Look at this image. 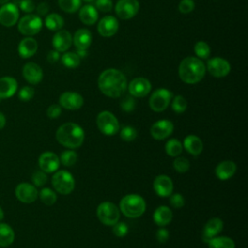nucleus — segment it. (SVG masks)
I'll list each match as a JSON object with an SVG mask.
<instances>
[{"label": "nucleus", "mask_w": 248, "mask_h": 248, "mask_svg": "<svg viewBox=\"0 0 248 248\" xmlns=\"http://www.w3.org/2000/svg\"><path fill=\"white\" fill-rule=\"evenodd\" d=\"M127 78L125 75L114 68L103 71L98 78L100 91L110 98H117L123 95L127 89Z\"/></svg>", "instance_id": "obj_1"}, {"label": "nucleus", "mask_w": 248, "mask_h": 248, "mask_svg": "<svg viewBox=\"0 0 248 248\" xmlns=\"http://www.w3.org/2000/svg\"><path fill=\"white\" fill-rule=\"evenodd\" d=\"M205 71V65L200 58L188 56L180 62L178 67V76L183 82L194 84L203 78Z\"/></svg>", "instance_id": "obj_2"}, {"label": "nucleus", "mask_w": 248, "mask_h": 248, "mask_svg": "<svg viewBox=\"0 0 248 248\" xmlns=\"http://www.w3.org/2000/svg\"><path fill=\"white\" fill-rule=\"evenodd\" d=\"M55 137L61 145L70 149H75L82 144L85 136L83 129L79 125L68 122L59 126Z\"/></svg>", "instance_id": "obj_3"}, {"label": "nucleus", "mask_w": 248, "mask_h": 248, "mask_svg": "<svg viewBox=\"0 0 248 248\" xmlns=\"http://www.w3.org/2000/svg\"><path fill=\"white\" fill-rule=\"evenodd\" d=\"M146 208L145 201L138 194L124 196L119 202V210L128 218H138L141 216Z\"/></svg>", "instance_id": "obj_4"}, {"label": "nucleus", "mask_w": 248, "mask_h": 248, "mask_svg": "<svg viewBox=\"0 0 248 248\" xmlns=\"http://www.w3.org/2000/svg\"><path fill=\"white\" fill-rule=\"evenodd\" d=\"M51 184L56 192L62 195H68L75 188V178L68 170H58L52 175Z\"/></svg>", "instance_id": "obj_5"}, {"label": "nucleus", "mask_w": 248, "mask_h": 248, "mask_svg": "<svg viewBox=\"0 0 248 248\" xmlns=\"http://www.w3.org/2000/svg\"><path fill=\"white\" fill-rule=\"evenodd\" d=\"M97 217L106 226H113L119 221L120 210L110 202H101L97 207Z\"/></svg>", "instance_id": "obj_6"}, {"label": "nucleus", "mask_w": 248, "mask_h": 248, "mask_svg": "<svg viewBox=\"0 0 248 248\" xmlns=\"http://www.w3.org/2000/svg\"><path fill=\"white\" fill-rule=\"evenodd\" d=\"M43 26V20L38 15L28 14L17 21V29L20 34L27 37L38 34Z\"/></svg>", "instance_id": "obj_7"}, {"label": "nucleus", "mask_w": 248, "mask_h": 248, "mask_svg": "<svg viewBox=\"0 0 248 248\" xmlns=\"http://www.w3.org/2000/svg\"><path fill=\"white\" fill-rule=\"evenodd\" d=\"M96 122L98 129L106 136H113L119 130L118 120L110 111H101L97 116Z\"/></svg>", "instance_id": "obj_8"}, {"label": "nucleus", "mask_w": 248, "mask_h": 248, "mask_svg": "<svg viewBox=\"0 0 248 248\" xmlns=\"http://www.w3.org/2000/svg\"><path fill=\"white\" fill-rule=\"evenodd\" d=\"M172 99V93L167 88H158L149 98V107L156 112L165 110Z\"/></svg>", "instance_id": "obj_9"}, {"label": "nucleus", "mask_w": 248, "mask_h": 248, "mask_svg": "<svg viewBox=\"0 0 248 248\" xmlns=\"http://www.w3.org/2000/svg\"><path fill=\"white\" fill-rule=\"evenodd\" d=\"M140 10L138 0H118L115 5V13L121 19H130L134 17Z\"/></svg>", "instance_id": "obj_10"}, {"label": "nucleus", "mask_w": 248, "mask_h": 248, "mask_svg": "<svg viewBox=\"0 0 248 248\" xmlns=\"http://www.w3.org/2000/svg\"><path fill=\"white\" fill-rule=\"evenodd\" d=\"M205 69L214 78H224L230 73L231 65L224 58L213 57L207 61Z\"/></svg>", "instance_id": "obj_11"}, {"label": "nucleus", "mask_w": 248, "mask_h": 248, "mask_svg": "<svg viewBox=\"0 0 248 248\" xmlns=\"http://www.w3.org/2000/svg\"><path fill=\"white\" fill-rule=\"evenodd\" d=\"M19 18V11L16 4L7 3L0 8V23L3 26L11 27L17 23Z\"/></svg>", "instance_id": "obj_12"}, {"label": "nucleus", "mask_w": 248, "mask_h": 248, "mask_svg": "<svg viewBox=\"0 0 248 248\" xmlns=\"http://www.w3.org/2000/svg\"><path fill=\"white\" fill-rule=\"evenodd\" d=\"M16 199L23 203H31L38 199V190L33 184L27 182L19 183L15 190Z\"/></svg>", "instance_id": "obj_13"}, {"label": "nucleus", "mask_w": 248, "mask_h": 248, "mask_svg": "<svg viewBox=\"0 0 248 248\" xmlns=\"http://www.w3.org/2000/svg\"><path fill=\"white\" fill-rule=\"evenodd\" d=\"M83 97L78 92L66 91L59 97V105L61 108L70 110H76L83 106Z\"/></svg>", "instance_id": "obj_14"}, {"label": "nucleus", "mask_w": 248, "mask_h": 248, "mask_svg": "<svg viewBox=\"0 0 248 248\" xmlns=\"http://www.w3.org/2000/svg\"><path fill=\"white\" fill-rule=\"evenodd\" d=\"M38 163L41 170L45 171L46 173L56 171L60 166L59 157L55 153L50 151H46L42 153L39 157Z\"/></svg>", "instance_id": "obj_15"}, {"label": "nucleus", "mask_w": 248, "mask_h": 248, "mask_svg": "<svg viewBox=\"0 0 248 248\" xmlns=\"http://www.w3.org/2000/svg\"><path fill=\"white\" fill-rule=\"evenodd\" d=\"M173 132V124L171 121L168 119H161L157 122L153 123L150 128V134L153 139L161 140L169 136H170Z\"/></svg>", "instance_id": "obj_16"}, {"label": "nucleus", "mask_w": 248, "mask_h": 248, "mask_svg": "<svg viewBox=\"0 0 248 248\" xmlns=\"http://www.w3.org/2000/svg\"><path fill=\"white\" fill-rule=\"evenodd\" d=\"M127 86L131 96L137 98L145 97L151 90V83L145 78H136Z\"/></svg>", "instance_id": "obj_17"}, {"label": "nucleus", "mask_w": 248, "mask_h": 248, "mask_svg": "<svg viewBox=\"0 0 248 248\" xmlns=\"http://www.w3.org/2000/svg\"><path fill=\"white\" fill-rule=\"evenodd\" d=\"M153 189L160 197H170L173 190L172 180L168 175L159 174L153 181Z\"/></svg>", "instance_id": "obj_18"}, {"label": "nucleus", "mask_w": 248, "mask_h": 248, "mask_svg": "<svg viewBox=\"0 0 248 248\" xmlns=\"http://www.w3.org/2000/svg\"><path fill=\"white\" fill-rule=\"evenodd\" d=\"M118 20L112 16H106L98 23V32L102 37H111L118 31Z\"/></svg>", "instance_id": "obj_19"}, {"label": "nucleus", "mask_w": 248, "mask_h": 248, "mask_svg": "<svg viewBox=\"0 0 248 248\" xmlns=\"http://www.w3.org/2000/svg\"><path fill=\"white\" fill-rule=\"evenodd\" d=\"M22 76L30 84H38L43 79L44 74L42 68L38 64L28 62L22 68Z\"/></svg>", "instance_id": "obj_20"}, {"label": "nucleus", "mask_w": 248, "mask_h": 248, "mask_svg": "<svg viewBox=\"0 0 248 248\" xmlns=\"http://www.w3.org/2000/svg\"><path fill=\"white\" fill-rule=\"evenodd\" d=\"M224 223L220 218H211L207 221L202 230V240L208 243L212 238H214L223 230Z\"/></svg>", "instance_id": "obj_21"}, {"label": "nucleus", "mask_w": 248, "mask_h": 248, "mask_svg": "<svg viewBox=\"0 0 248 248\" xmlns=\"http://www.w3.org/2000/svg\"><path fill=\"white\" fill-rule=\"evenodd\" d=\"M73 38L67 30H58L52 38V46L58 52H65L72 45Z\"/></svg>", "instance_id": "obj_22"}, {"label": "nucleus", "mask_w": 248, "mask_h": 248, "mask_svg": "<svg viewBox=\"0 0 248 248\" xmlns=\"http://www.w3.org/2000/svg\"><path fill=\"white\" fill-rule=\"evenodd\" d=\"M17 90V81L13 77L0 78V100L11 98Z\"/></svg>", "instance_id": "obj_23"}, {"label": "nucleus", "mask_w": 248, "mask_h": 248, "mask_svg": "<svg viewBox=\"0 0 248 248\" xmlns=\"http://www.w3.org/2000/svg\"><path fill=\"white\" fill-rule=\"evenodd\" d=\"M38 49V43L32 37H25L23 38L17 47V51L20 57L22 58H30L32 57Z\"/></svg>", "instance_id": "obj_24"}, {"label": "nucleus", "mask_w": 248, "mask_h": 248, "mask_svg": "<svg viewBox=\"0 0 248 248\" xmlns=\"http://www.w3.org/2000/svg\"><path fill=\"white\" fill-rule=\"evenodd\" d=\"M73 42L77 49H87L92 42V35L88 29H78L73 38Z\"/></svg>", "instance_id": "obj_25"}, {"label": "nucleus", "mask_w": 248, "mask_h": 248, "mask_svg": "<svg viewBox=\"0 0 248 248\" xmlns=\"http://www.w3.org/2000/svg\"><path fill=\"white\" fill-rule=\"evenodd\" d=\"M172 212L170 207L165 205L158 206L153 213V221L159 227H165L170 223Z\"/></svg>", "instance_id": "obj_26"}, {"label": "nucleus", "mask_w": 248, "mask_h": 248, "mask_svg": "<svg viewBox=\"0 0 248 248\" xmlns=\"http://www.w3.org/2000/svg\"><path fill=\"white\" fill-rule=\"evenodd\" d=\"M236 171V165L232 161H223L215 169L216 176L221 180L231 178Z\"/></svg>", "instance_id": "obj_27"}, {"label": "nucleus", "mask_w": 248, "mask_h": 248, "mask_svg": "<svg viewBox=\"0 0 248 248\" xmlns=\"http://www.w3.org/2000/svg\"><path fill=\"white\" fill-rule=\"evenodd\" d=\"M182 145L190 154L194 156L201 154L203 149V143L202 140L195 135H188L184 139Z\"/></svg>", "instance_id": "obj_28"}, {"label": "nucleus", "mask_w": 248, "mask_h": 248, "mask_svg": "<svg viewBox=\"0 0 248 248\" xmlns=\"http://www.w3.org/2000/svg\"><path fill=\"white\" fill-rule=\"evenodd\" d=\"M79 18L82 23L86 25H92L98 20V10L92 5H84L79 8Z\"/></svg>", "instance_id": "obj_29"}, {"label": "nucleus", "mask_w": 248, "mask_h": 248, "mask_svg": "<svg viewBox=\"0 0 248 248\" xmlns=\"http://www.w3.org/2000/svg\"><path fill=\"white\" fill-rule=\"evenodd\" d=\"M15 240V232L13 228L6 224L0 223V247H8Z\"/></svg>", "instance_id": "obj_30"}, {"label": "nucleus", "mask_w": 248, "mask_h": 248, "mask_svg": "<svg viewBox=\"0 0 248 248\" xmlns=\"http://www.w3.org/2000/svg\"><path fill=\"white\" fill-rule=\"evenodd\" d=\"M45 25L51 31H58L64 25V18L59 14H49L46 16Z\"/></svg>", "instance_id": "obj_31"}, {"label": "nucleus", "mask_w": 248, "mask_h": 248, "mask_svg": "<svg viewBox=\"0 0 248 248\" xmlns=\"http://www.w3.org/2000/svg\"><path fill=\"white\" fill-rule=\"evenodd\" d=\"M208 248H234V241L228 236H219L212 238L208 243Z\"/></svg>", "instance_id": "obj_32"}, {"label": "nucleus", "mask_w": 248, "mask_h": 248, "mask_svg": "<svg viewBox=\"0 0 248 248\" xmlns=\"http://www.w3.org/2000/svg\"><path fill=\"white\" fill-rule=\"evenodd\" d=\"M182 149H183L182 143L176 139L169 140L165 145V150L167 154L170 157H177L182 152Z\"/></svg>", "instance_id": "obj_33"}, {"label": "nucleus", "mask_w": 248, "mask_h": 248, "mask_svg": "<svg viewBox=\"0 0 248 248\" xmlns=\"http://www.w3.org/2000/svg\"><path fill=\"white\" fill-rule=\"evenodd\" d=\"M38 197L40 198L41 202L46 205H52L55 203L57 200V196L53 190L50 188H43L39 194Z\"/></svg>", "instance_id": "obj_34"}, {"label": "nucleus", "mask_w": 248, "mask_h": 248, "mask_svg": "<svg viewBox=\"0 0 248 248\" xmlns=\"http://www.w3.org/2000/svg\"><path fill=\"white\" fill-rule=\"evenodd\" d=\"M61 61L65 67L75 69L79 65L80 58L76 52H65L61 57Z\"/></svg>", "instance_id": "obj_35"}, {"label": "nucleus", "mask_w": 248, "mask_h": 248, "mask_svg": "<svg viewBox=\"0 0 248 248\" xmlns=\"http://www.w3.org/2000/svg\"><path fill=\"white\" fill-rule=\"evenodd\" d=\"M58 5L65 13H76L81 6V0H58Z\"/></svg>", "instance_id": "obj_36"}, {"label": "nucleus", "mask_w": 248, "mask_h": 248, "mask_svg": "<svg viewBox=\"0 0 248 248\" xmlns=\"http://www.w3.org/2000/svg\"><path fill=\"white\" fill-rule=\"evenodd\" d=\"M60 163L66 167H72L77 163L78 160V154L76 151L69 149V150H64L61 155H60Z\"/></svg>", "instance_id": "obj_37"}, {"label": "nucleus", "mask_w": 248, "mask_h": 248, "mask_svg": "<svg viewBox=\"0 0 248 248\" xmlns=\"http://www.w3.org/2000/svg\"><path fill=\"white\" fill-rule=\"evenodd\" d=\"M194 51L200 59H206L210 55V47L208 44L203 41H199L196 43L194 46Z\"/></svg>", "instance_id": "obj_38"}, {"label": "nucleus", "mask_w": 248, "mask_h": 248, "mask_svg": "<svg viewBox=\"0 0 248 248\" xmlns=\"http://www.w3.org/2000/svg\"><path fill=\"white\" fill-rule=\"evenodd\" d=\"M171 108L176 113L184 112L185 109L187 108V101H186V99L183 96H181V95L175 96L172 99V102H171Z\"/></svg>", "instance_id": "obj_39"}, {"label": "nucleus", "mask_w": 248, "mask_h": 248, "mask_svg": "<svg viewBox=\"0 0 248 248\" xmlns=\"http://www.w3.org/2000/svg\"><path fill=\"white\" fill-rule=\"evenodd\" d=\"M138 136L137 130L132 126H124L120 131V138L125 141H133Z\"/></svg>", "instance_id": "obj_40"}, {"label": "nucleus", "mask_w": 248, "mask_h": 248, "mask_svg": "<svg viewBox=\"0 0 248 248\" xmlns=\"http://www.w3.org/2000/svg\"><path fill=\"white\" fill-rule=\"evenodd\" d=\"M173 168L179 173H184L190 169V162L184 157H176L173 161Z\"/></svg>", "instance_id": "obj_41"}, {"label": "nucleus", "mask_w": 248, "mask_h": 248, "mask_svg": "<svg viewBox=\"0 0 248 248\" xmlns=\"http://www.w3.org/2000/svg\"><path fill=\"white\" fill-rule=\"evenodd\" d=\"M32 182L34 184V186L37 187H42L44 186L46 181H47V175L45 171L43 170H36L33 174H32Z\"/></svg>", "instance_id": "obj_42"}, {"label": "nucleus", "mask_w": 248, "mask_h": 248, "mask_svg": "<svg viewBox=\"0 0 248 248\" xmlns=\"http://www.w3.org/2000/svg\"><path fill=\"white\" fill-rule=\"evenodd\" d=\"M120 107H121L122 110H124L126 112H131L136 108V101L133 98V96H126L122 99V101L120 103Z\"/></svg>", "instance_id": "obj_43"}, {"label": "nucleus", "mask_w": 248, "mask_h": 248, "mask_svg": "<svg viewBox=\"0 0 248 248\" xmlns=\"http://www.w3.org/2000/svg\"><path fill=\"white\" fill-rule=\"evenodd\" d=\"M129 228L127 224L123 222H117L112 226V232L117 237H124L128 233Z\"/></svg>", "instance_id": "obj_44"}, {"label": "nucleus", "mask_w": 248, "mask_h": 248, "mask_svg": "<svg viewBox=\"0 0 248 248\" xmlns=\"http://www.w3.org/2000/svg\"><path fill=\"white\" fill-rule=\"evenodd\" d=\"M34 94L35 91L31 86H23L18 92V98L23 102H27L34 97Z\"/></svg>", "instance_id": "obj_45"}, {"label": "nucleus", "mask_w": 248, "mask_h": 248, "mask_svg": "<svg viewBox=\"0 0 248 248\" xmlns=\"http://www.w3.org/2000/svg\"><path fill=\"white\" fill-rule=\"evenodd\" d=\"M112 6V0H95V8L101 12H110Z\"/></svg>", "instance_id": "obj_46"}, {"label": "nucleus", "mask_w": 248, "mask_h": 248, "mask_svg": "<svg viewBox=\"0 0 248 248\" xmlns=\"http://www.w3.org/2000/svg\"><path fill=\"white\" fill-rule=\"evenodd\" d=\"M195 8V3L193 0H181L178 4V10L181 14H189Z\"/></svg>", "instance_id": "obj_47"}, {"label": "nucleus", "mask_w": 248, "mask_h": 248, "mask_svg": "<svg viewBox=\"0 0 248 248\" xmlns=\"http://www.w3.org/2000/svg\"><path fill=\"white\" fill-rule=\"evenodd\" d=\"M170 197V205L172 207H174V208H181L184 205L185 201H184V198H183V196L181 194L176 193V194H173V195H171Z\"/></svg>", "instance_id": "obj_48"}, {"label": "nucleus", "mask_w": 248, "mask_h": 248, "mask_svg": "<svg viewBox=\"0 0 248 248\" xmlns=\"http://www.w3.org/2000/svg\"><path fill=\"white\" fill-rule=\"evenodd\" d=\"M18 6L21 11H23L24 13H27V14L32 13L36 9V6H35V3L33 2V0H20Z\"/></svg>", "instance_id": "obj_49"}, {"label": "nucleus", "mask_w": 248, "mask_h": 248, "mask_svg": "<svg viewBox=\"0 0 248 248\" xmlns=\"http://www.w3.org/2000/svg\"><path fill=\"white\" fill-rule=\"evenodd\" d=\"M60 114H61V107H60V105L52 104L46 109V115L49 118H51V119L57 118Z\"/></svg>", "instance_id": "obj_50"}, {"label": "nucleus", "mask_w": 248, "mask_h": 248, "mask_svg": "<svg viewBox=\"0 0 248 248\" xmlns=\"http://www.w3.org/2000/svg\"><path fill=\"white\" fill-rule=\"evenodd\" d=\"M170 237V232L167 229L165 228H160L159 230H157L156 232V238L160 243H165L168 241Z\"/></svg>", "instance_id": "obj_51"}, {"label": "nucleus", "mask_w": 248, "mask_h": 248, "mask_svg": "<svg viewBox=\"0 0 248 248\" xmlns=\"http://www.w3.org/2000/svg\"><path fill=\"white\" fill-rule=\"evenodd\" d=\"M36 11H37V14L39 16H46L49 11V6L46 2H42L36 7Z\"/></svg>", "instance_id": "obj_52"}, {"label": "nucleus", "mask_w": 248, "mask_h": 248, "mask_svg": "<svg viewBox=\"0 0 248 248\" xmlns=\"http://www.w3.org/2000/svg\"><path fill=\"white\" fill-rule=\"evenodd\" d=\"M60 58V55H59V52L55 49L53 50H50L48 53H47V56H46V59L49 63L53 64V63H56Z\"/></svg>", "instance_id": "obj_53"}, {"label": "nucleus", "mask_w": 248, "mask_h": 248, "mask_svg": "<svg viewBox=\"0 0 248 248\" xmlns=\"http://www.w3.org/2000/svg\"><path fill=\"white\" fill-rule=\"evenodd\" d=\"M6 125V116L0 111V130L3 129Z\"/></svg>", "instance_id": "obj_54"}, {"label": "nucleus", "mask_w": 248, "mask_h": 248, "mask_svg": "<svg viewBox=\"0 0 248 248\" xmlns=\"http://www.w3.org/2000/svg\"><path fill=\"white\" fill-rule=\"evenodd\" d=\"M76 53L79 56V58H81V57H85L87 55V50L86 49H77Z\"/></svg>", "instance_id": "obj_55"}, {"label": "nucleus", "mask_w": 248, "mask_h": 248, "mask_svg": "<svg viewBox=\"0 0 248 248\" xmlns=\"http://www.w3.org/2000/svg\"><path fill=\"white\" fill-rule=\"evenodd\" d=\"M3 218H4V211H3L2 207L0 206V221H2Z\"/></svg>", "instance_id": "obj_56"}, {"label": "nucleus", "mask_w": 248, "mask_h": 248, "mask_svg": "<svg viewBox=\"0 0 248 248\" xmlns=\"http://www.w3.org/2000/svg\"><path fill=\"white\" fill-rule=\"evenodd\" d=\"M10 0H0V5H4V4H7L9 3Z\"/></svg>", "instance_id": "obj_57"}, {"label": "nucleus", "mask_w": 248, "mask_h": 248, "mask_svg": "<svg viewBox=\"0 0 248 248\" xmlns=\"http://www.w3.org/2000/svg\"><path fill=\"white\" fill-rule=\"evenodd\" d=\"M83 1H85V2H92V1H95V0H83Z\"/></svg>", "instance_id": "obj_58"}]
</instances>
